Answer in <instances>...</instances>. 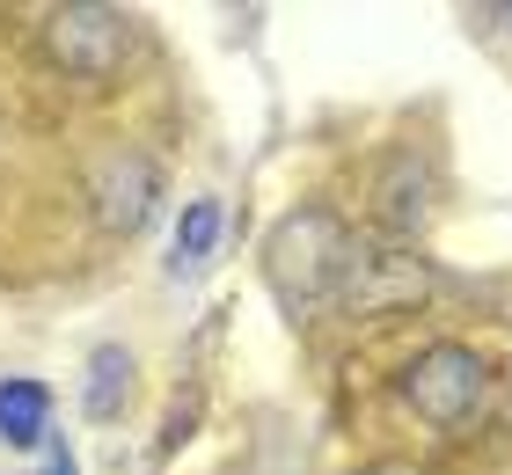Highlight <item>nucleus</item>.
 I'll return each instance as SVG.
<instances>
[{"label": "nucleus", "instance_id": "f257e3e1", "mask_svg": "<svg viewBox=\"0 0 512 475\" xmlns=\"http://www.w3.org/2000/svg\"><path fill=\"white\" fill-rule=\"evenodd\" d=\"M344 256H352V234L337 227V212H322V205L286 212V220L271 227V242H264V278H271L278 307H286V315H315V307L337 293Z\"/></svg>", "mask_w": 512, "mask_h": 475}, {"label": "nucleus", "instance_id": "f03ea898", "mask_svg": "<svg viewBox=\"0 0 512 475\" xmlns=\"http://www.w3.org/2000/svg\"><path fill=\"white\" fill-rule=\"evenodd\" d=\"M403 402L432 432H461V424H476V410L491 402V366H483V351H469V344H432L403 366Z\"/></svg>", "mask_w": 512, "mask_h": 475}, {"label": "nucleus", "instance_id": "7ed1b4c3", "mask_svg": "<svg viewBox=\"0 0 512 475\" xmlns=\"http://www.w3.org/2000/svg\"><path fill=\"white\" fill-rule=\"evenodd\" d=\"M425 293H432L425 256H410L395 242H352L344 278H337V300L352 307V315H395V307H417Z\"/></svg>", "mask_w": 512, "mask_h": 475}, {"label": "nucleus", "instance_id": "20e7f679", "mask_svg": "<svg viewBox=\"0 0 512 475\" xmlns=\"http://www.w3.org/2000/svg\"><path fill=\"white\" fill-rule=\"evenodd\" d=\"M44 44H52V59L74 81H110L125 66V52H132V22H125V8L74 0V8H59L52 22H44Z\"/></svg>", "mask_w": 512, "mask_h": 475}, {"label": "nucleus", "instance_id": "39448f33", "mask_svg": "<svg viewBox=\"0 0 512 475\" xmlns=\"http://www.w3.org/2000/svg\"><path fill=\"white\" fill-rule=\"evenodd\" d=\"M154 198H161V169L147 154H110V169L96 183V220L110 234H139L154 220Z\"/></svg>", "mask_w": 512, "mask_h": 475}, {"label": "nucleus", "instance_id": "423d86ee", "mask_svg": "<svg viewBox=\"0 0 512 475\" xmlns=\"http://www.w3.org/2000/svg\"><path fill=\"white\" fill-rule=\"evenodd\" d=\"M125 402H132V351L125 344H96L88 351V388H81V410L110 424V417H125Z\"/></svg>", "mask_w": 512, "mask_h": 475}, {"label": "nucleus", "instance_id": "0eeeda50", "mask_svg": "<svg viewBox=\"0 0 512 475\" xmlns=\"http://www.w3.org/2000/svg\"><path fill=\"white\" fill-rule=\"evenodd\" d=\"M44 432H52V388L44 380H0V439L37 446Z\"/></svg>", "mask_w": 512, "mask_h": 475}, {"label": "nucleus", "instance_id": "6e6552de", "mask_svg": "<svg viewBox=\"0 0 512 475\" xmlns=\"http://www.w3.org/2000/svg\"><path fill=\"white\" fill-rule=\"evenodd\" d=\"M213 242H220V205H213V198H191V205H183V227H176L169 271H176V278L205 271V264H213Z\"/></svg>", "mask_w": 512, "mask_h": 475}, {"label": "nucleus", "instance_id": "1a4fd4ad", "mask_svg": "<svg viewBox=\"0 0 512 475\" xmlns=\"http://www.w3.org/2000/svg\"><path fill=\"white\" fill-rule=\"evenodd\" d=\"M425 169H417V161L403 154V161H395V169H388V183H381V220L395 227V234H410V227H425Z\"/></svg>", "mask_w": 512, "mask_h": 475}, {"label": "nucleus", "instance_id": "9d476101", "mask_svg": "<svg viewBox=\"0 0 512 475\" xmlns=\"http://www.w3.org/2000/svg\"><path fill=\"white\" fill-rule=\"evenodd\" d=\"M44 475H81V461L66 454V446H52V461H44Z\"/></svg>", "mask_w": 512, "mask_h": 475}, {"label": "nucleus", "instance_id": "9b49d317", "mask_svg": "<svg viewBox=\"0 0 512 475\" xmlns=\"http://www.w3.org/2000/svg\"><path fill=\"white\" fill-rule=\"evenodd\" d=\"M366 475H417V468H366Z\"/></svg>", "mask_w": 512, "mask_h": 475}, {"label": "nucleus", "instance_id": "f8f14e48", "mask_svg": "<svg viewBox=\"0 0 512 475\" xmlns=\"http://www.w3.org/2000/svg\"><path fill=\"white\" fill-rule=\"evenodd\" d=\"M491 15H498V22H512V8H491Z\"/></svg>", "mask_w": 512, "mask_h": 475}]
</instances>
